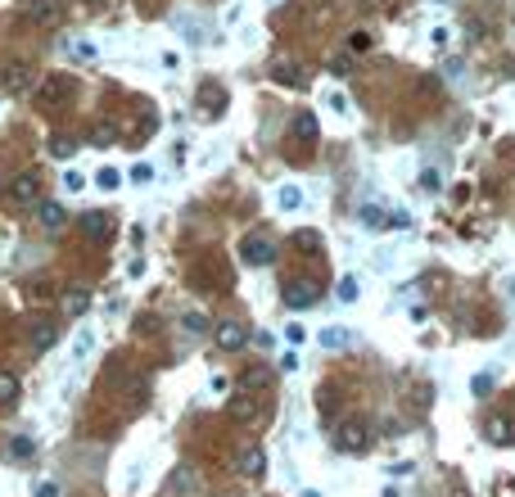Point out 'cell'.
Here are the masks:
<instances>
[{"mask_svg":"<svg viewBox=\"0 0 515 497\" xmlns=\"http://www.w3.org/2000/svg\"><path fill=\"white\" fill-rule=\"evenodd\" d=\"M226 412L236 416V420H244V425H249V420L258 416V403H253L249 393H236V398H231V403H226Z\"/></svg>","mask_w":515,"mask_h":497,"instance_id":"7c38bea8","label":"cell"},{"mask_svg":"<svg viewBox=\"0 0 515 497\" xmlns=\"http://www.w3.org/2000/svg\"><path fill=\"white\" fill-rule=\"evenodd\" d=\"M213 339H217V348H222V353H240L244 344H249V326H244V321H217L213 326Z\"/></svg>","mask_w":515,"mask_h":497,"instance_id":"7a4b0ae2","label":"cell"},{"mask_svg":"<svg viewBox=\"0 0 515 497\" xmlns=\"http://www.w3.org/2000/svg\"><path fill=\"white\" fill-rule=\"evenodd\" d=\"M236 470H240L244 479H258V475H262V470H267V452H262V447H258V443L240 447V457H236Z\"/></svg>","mask_w":515,"mask_h":497,"instance_id":"ba28073f","label":"cell"},{"mask_svg":"<svg viewBox=\"0 0 515 497\" xmlns=\"http://www.w3.org/2000/svg\"><path fill=\"white\" fill-rule=\"evenodd\" d=\"M321 344H326V348H348V330L330 326V330H321Z\"/></svg>","mask_w":515,"mask_h":497,"instance_id":"d4e9b609","label":"cell"},{"mask_svg":"<svg viewBox=\"0 0 515 497\" xmlns=\"http://www.w3.org/2000/svg\"><path fill=\"white\" fill-rule=\"evenodd\" d=\"M95 185H100V190H118V185H122V172L118 168H100V172H95Z\"/></svg>","mask_w":515,"mask_h":497,"instance_id":"44dd1931","label":"cell"},{"mask_svg":"<svg viewBox=\"0 0 515 497\" xmlns=\"http://www.w3.org/2000/svg\"><path fill=\"white\" fill-rule=\"evenodd\" d=\"M294 131H299L303 141H316V131H321V127H316L312 114H299V118H294Z\"/></svg>","mask_w":515,"mask_h":497,"instance_id":"ffe728a7","label":"cell"},{"mask_svg":"<svg viewBox=\"0 0 515 497\" xmlns=\"http://www.w3.org/2000/svg\"><path fill=\"white\" fill-rule=\"evenodd\" d=\"M82 185H86L82 172H64V190H82Z\"/></svg>","mask_w":515,"mask_h":497,"instance_id":"4dcf8cb0","label":"cell"},{"mask_svg":"<svg viewBox=\"0 0 515 497\" xmlns=\"http://www.w3.org/2000/svg\"><path fill=\"white\" fill-rule=\"evenodd\" d=\"M330 109H335V114H348V95H330Z\"/></svg>","mask_w":515,"mask_h":497,"instance_id":"d6a6232c","label":"cell"},{"mask_svg":"<svg viewBox=\"0 0 515 497\" xmlns=\"http://www.w3.org/2000/svg\"><path fill=\"white\" fill-rule=\"evenodd\" d=\"M32 497H64V488H59V484H36Z\"/></svg>","mask_w":515,"mask_h":497,"instance_id":"f546056e","label":"cell"},{"mask_svg":"<svg viewBox=\"0 0 515 497\" xmlns=\"http://www.w3.org/2000/svg\"><path fill=\"white\" fill-rule=\"evenodd\" d=\"M50 154L55 158H72L77 154V141H72V136H50Z\"/></svg>","mask_w":515,"mask_h":497,"instance_id":"e0dca14e","label":"cell"},{"mask_svg":"<svg viewBox=\"0 0 515 497\" xmlns=\"http://www.w3.org/2000/svg\"><path fill=\"white\" fill-rule=\"evenodd\" d=\"M9 195H14L18 208H36L41 204V177H36V172H23V177L9 185Z\"/></svg>","mask_w":515,"mask_h":497,"instance_id":"8992f818","label":"cell"},{"mask_svg":"<svg viewBox=\"0 0 515 497\" xmlns=\"http://www.w3.org/2000/svg\"><path fill=\"white\" fill-rule=\"evenodd\" d=\"M131 181H136V185H150L154 181V168L150 163H136V168H131Z\"/></svg>","mask_w":515,"mask_h":497,"instance_id":"4316f807","label":"cell"},{"mask_svg":"<svg viewBox=\"0 0 515 497\" xmlns=\"http://www.w3.org/2000/svg\"><path fill=\"white\" fill-rule=\"evenodd\" d=\"M389 475H398V479L402 475H416V462H394V466H389Z\"/></svg>","mask_w":515,"mask_h":497,"instance_id":"1f68e13d","label":"cell"},{"mask_svg":"<svg viewBox=\"0 0 515 497\" xmlns=\"http://www.w3.org/2000/svg\"><path fill=\"white\" fill-rule=\"evenodd\" d=\"M181 330H186V334H204L208 330V317L204 312H186V317H181Z\"/></svg>","mask_w":515,"mask_h":497,"instance_id":"603a6c76","label":"cell"},{"mask_svg":"<svg viewBox=\"0 0 515 497\" xmlns=\"http://www.w3.org/2000/svg\"><path fill=\"white\" fill-rule=\"evenodd\" d=\"M353 50H371V36H366V32H353Z\"/></svg>","mask_w":515,"mask_h":497,"instance_id":"836d02e7","label":"cell"},{"mask_svg":"<svg viewBox=\"0 0 515 497\" xmlns=\"http://www.w3.org/2000/svg\"><path fill=\"white\" fill-rule=\"evenodd\" d=\"M276 204H280V208H299V204H303V190H299V185H280Z\"/></svg>","mask_w":515,"mask_h":497,"instance_id":"7402d4cb","label":"cell"},{"mask_svg":"<svg viewBox=\"0 0 515 497\" xmlns=\"http://www.w3.org/2000/svg\"><path fill=\"white\" fill-rule=\"evenodd\" d=\"M18 393H23L18 376H14V371H0V407H9V403H14Z\"/></svg>","mask_w":515,"mask_h":497,"instance_id":"4fadbf2b","label":"cell"},{"mask_svg":"<svg viewBox=\"0 0 515 497\" xmlns=\"http://www.w3.org/2000/svg\"><path fill=\"white\" fill-rule=\"evenodd\" d=\"M276 77H280V82H289V86H299V82H303L299 72H294V64H280V68H276Z\"/></svg>","mask_w":515,"mask_h":497,"instance_id":"f1b7e54d","label":"cell"},{"mask_svg":"<svg viewBox=\"0 0 515 497\" xmlns=\"http://www.w3.org/2000/svg\"><path fill=\"white\" fill-rule=\"evenodd\" d=\"M488 439H493V443H511V420H506V416H497L493 425H488Z\"/></svg>","mask_w":515,"mask_h":497,"instance_id":"cb8c5ba5","label":"cell"},{"mask_svg":"<svg viewBox=\"0 0 515 497\" xmlns=\"http://www.w3.org/2000/svg\"><path fill=\"white\" fill-rule=\"evenodd\" d=\"M470 389L480 393V398H488V389H493V376H484V371H480V376H475V384H470Z\"/></svg>","mask_w":515,"mask_h":497,"instance_id":"83f0119b","label":"cell"},{"mask_svg":"<svg viewBox=\"0 0 515 497\" xmlns=\"http://www.w3.org/2000/svg\"><path fill=\"white\" fill-rule=\"evenodd\" d=\"M118 141V127L113 122H95V131H91V145H100V149H109Z\"/></svg>","mask_w":515,"mask_h":497,"instance_id":"2e32d148","label":"cell"},{"mask_svg":"<svg viewBox=\"0 0 515 497\" xmlns=\"http://www.w3.org/2000/svg\"><path fill=\"white\" fill-rule=\"evenodd\" d=\"M9 457H32L36 452V443L28 439V434H14V439H9V447H5Z\"/></svg>","mask_w":515,"mask_h":497,"instance_id":"d6986e66","label":"cell"},{"mask_svg":"<svg viewBox=\"0 0 515 497\" xmlns=\"http://www.w3.org/2000/svg\"><path fill=\"white\" fill-rule=\"evenodd\" d=\"M316 298H321V290H316L312 280H289V285H285V303L294 307V312H303V307H312Z\"/></svg>","mask_w":515,"mask_h":497,"instance_id":"52a82bcc","label":"cell"},{"mask_svg":"<svg viewBox=\"0 0 515 497\" xmlns=\"http://www.w3.org/2000/svg\"><path fill=\"white\" fill-rule=\"evenodd\" d=\"M335 447L348 457H362L366 447H371V430L362 425V420H343V425L335 430Z\"/></svg>","mask_w":515,"mask_h":497,"instance_id":"6da1fadb","label":"cell"},{"mask_svg":"<svg viewBox=\"0 0 515 497\" xmlns=\"http://www.w3.org/2000/svg\"><path fill=\"white\" fill-rule=\"evenodd\" d=\"M362 226H371V231H384V226H389V213H384L380 204H366V208H362Z\"/></svg>","mask_w":515,"mask_h":497,"instance_id":"9a60e30c","label":"cell"},{"mask_svg":"<svg viewBox=\"0 0 515 497\" xmlns=\"http://www.w3.org/2000/svg\"><path fill=\"white\" fill-rule=\"evenodd\" d=\"M82 231L91 235V240H109V235H113V222H109V213H100V208H91V213L82 217Z\"/></svg>","mask_w":515,"mask_h":497,"instance_id":"30bf717a","label":"cell"},{"mask_svg":"<svg viewBox=\"0 0 515 497\" xmlns=\"http://www.w3.org/2000/svg\"><path fill=\"white\" fill-rule=\"evenodd\" d=\"M163 488H167V497H194V493H199V470H194V466H172V475L163 479Z\"/></svg>","mask_w":515,"mask_h":497,"instance_id":"3957f363","label":"cell"},{"mask_svg":"<svg viewBox=\"0 0 515 497\" xmlns=\"http://www.w3.org/2000/svg\"><path fill=\"white\" fill-rule=\"evenodd\" d=\"M240 258H244L249 267H267V263L276 258V244L267 240V235H249V240L240 244Z\"/></svg>","mask_w":515,"mask_h":497,"instance_id":"5b68a950","label":"cell"},{"mask_svg":"<svg viewBox=\"0 0 515 497\" xmlns=\"http://www.w3.org/2000/svg\"><path fill=\"white\" fill-rule=\"evenodd\" d=\"M506 290H511V298H515V276H511V285H506Z\"/></svg>","mask_w":515,"mask_h":497,"instance_id":"e575fe53","label":"cell"},{"mask_svg":"<svg viewBox=\"0 0 515 497\" xmlns=\"http://www.w3.org/2000/svg\"><path fill=\"white\" fill-rule=\"evenodd\" d=\"M36 222H41V231H64L68 226V208L55 204V199H41V204H36Z\"/></svg>","mask_w":515,"mask_h":497,"instance_id":"9c48e42d","label":"cell"},{"mask_svg":"<svg viewBox=\"0 0 515 497\" xmlns=\"http://www.w3.org/2000/svg\"><path fill=\"white\" fill-rule=\"evenodd\" d=\"M91 344H95V334H91V330H82V334H77V344H72V362H82V357L91 353Z\"/></svg>","mask_w":515,"mask_h":497,"instance_id":"484cf974","label":"cell"},{"mask_svg":"<svg viewBox=\"0 0 515 497\" xmlns=\"http://www.w3.org/2000/svg\"><path fill=\"white\" fill-rule=\"evenodd\" d=\"M86 307H91V294H86V290H68V294H64V312H68V317H82Z\"/></svg>","mask_w":515,"mask_h":497,"instance_id":"5bb4252c","label":"cell"},{"mask_svg":"<svg viewBox=\"0 0 515 497\" xmlns=\"http://www.w3.org/2000/svg\"><path fill=\"white\" fill-rule=\"evenodd\" d=\"M335 298H339V303H358V276H343L335 285Z\"/></svg>","mask_w":515,"mask_h":497,"instance_id":"ac0fdd59","label":"cell"},{"mask_svg":"<svg viewBox=\"0 0 515 497\" xmlns=\"http://www.w3.org/2000/svg\"><path fill=\"white\" fill-rule=\"evenodd\" d=\"M272 384V366H249L240 376V393H258V389H267Z\"/></svg>","mask_w":515,"mask_h":497,"instance_id":"8fae6325","label":"cell"},{"mask_svg":"<svg viewBox=\"0 0 515 497\" xmlns=\"http://www.w3.org/2000/svg\"><path fill=\"white\" fill-rule=\"evenodd\" d=\"M55 334H59V326L50 317H32V326H28V344H32V353L41 357V353H50L55 348Z\"/></svg>","mask_w":515,"mask_h":497,"instance_id":"277c9868","label":"cell"}]
</instances>
